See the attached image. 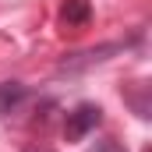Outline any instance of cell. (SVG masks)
<instances>
[{
	"label": "cell",
	"mask_w": 152,
	"mask_h": 152,
	"mask_svg": "<svg viewBox=\"0 0 152 152\" xmlns=\"http://www.w3.org/2000/svg\"><path fill=\"white\" fill-rule=\"evenodd\" d=\"M103 124V110L96 103H78L71 113L64 117V138L67 142H81L85 134H92Z\"/></svg>",
	"instance_id": "obj_1"
},
{
	"label": "cell",
	"mask_w": 152,
	"mask_h": 152,
	"mask_svg": "<svg viewBox=\"0 0 152 152\" xmlns=\"http://www.w3.org/2000/svg\"><path fill=\"white\" fill-rule=\"evenodd\" d=\"M117 50H124L120 42H106V46H96V50H78V53H67L60 64H57V71L60 75H78V71H85V67H92V64H103V60H110V53Z\"/></svg>",
	"instance_id": "obj_2"
},
{
	"label": "cell",
	"mask_w": 152,
	"mask_h": 152,
	"mask_svg": "<svg viewBox=\"0 0 152 152\" xmlns=\"http://www.w3.org/2000/svg\"><path fill=\"white\" fill-rule=\"evenodd\" d=\"M28 99V88L21 81H0V117L18 113V106Z\"/></svg>",
	"instance_id": "obj_3"
},
{
	"label": "cell",
	"mask_w": 152,
	"mask_h": 152,
	"mask_svg": "<svg viewBox=\"0 0 152 152\" xmlns=\"http://www.w3.org/2000/svg\"><path fill=\"white\" fill-rule=\"evenodd\" d=\"M60 21H64V25H88V21H92V4H88V0H64Z\"/></svg>",
	"instance_id": "obj_4"
},
{
	"label": "cell",
	"mask_w": 152,
	"mask_h": 152,
	"mask_svg": "<svg viewBox=\"0 0 152 152\" xmlns=\"http://www.w3.org/2000/svg\"><path fill=\"white\" fill-rule=\"evenodd\" d=\"M124 99L134 106V113L142 117V120H149V117H152V106H149V85H138V92H127Z\"/></svg>",
	"instance_id": "obj_5"
},
{
	"label": "cell",
	"mask_w": 152,
	"mask_h": 152,
	"mask_svg": "<svg viewBox=\"0 0 152 152\" xmlns=\"http://www.w3.org/2000/svg\"><path fill=\"white\" fill-rule=\"evenodd\" d=\"M88 152H127V149H124L117 138H103V142H96V145H92Z\"/></svg>",
	"instance_id": "obj_6"
},
{
	"label": "cell",
	"mask_w": 152,
	"mask_h": 152,
	"mask_svg": "<svg viewBox=\"0 0 152 152\" xmlns=\"http://www.w3.org/2000/svg\"><path fill=\"white\" fill-rule=\"evenodd\" d=\"M25 152H53V149H42V145H28Z\"/></svg>",
	"instance_id": "obj_7"
},
{
	"label": "cell",
	"mask_w": 152,
	"mask_h": 152,
	"mask_svg": "<svg viewBox=\"0 0 152 152\" xmlns=\"http://www.w3.org/2000/svg\"><path fill=\"white\" fill-rule=\"evenodd\" d=\"M142 152H149V149H142Z\"/></svg>",
	"instance_id": "obj_8"
}]
</instances>
